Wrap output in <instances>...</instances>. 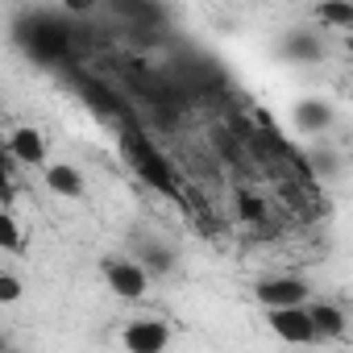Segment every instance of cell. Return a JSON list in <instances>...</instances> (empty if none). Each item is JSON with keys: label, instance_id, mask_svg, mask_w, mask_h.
Listing matches in <instances>:
<instances>
[{"label": "cell", "instance_id": "cell-16", "mask_svg": "<svg viewBox=\"0 0 353 353\" xmlns=\"http://www.w3.org/2000/svg\"><path fill=\"white\" fill-rule=\"evenodd\" d=\"M13 158L9 154H0V204H13V196H17V188H13Z\"/></svg>", "mask_w": 353, "mask_h": 353}, {"label": "cell", "instance_id": "cell-13", "mask_svg": "<svg viewBox=\"0 0 353 353\" xmlns=\"http://www.w3.org/2000/svg\"><path fill=\"white\" fill-rule=\"evenodd\" d=\"M0 250L5 254H21L26 250V233H21V225H17V216L9 208H0Z\"/></svg>", "mask_w": 353, "mask_h": 353}, {"label": "cell", "instance_id": "cell-6", "mask_svg": "<svg viewBox=\"0 0 353 353\" xmlns=\"http://www.w3.org/2000/svg\"><path fill=\"white\" fill-rule=\"evenodd\" d=\"M266 324L287 345H316V332H312V320H307V303L303 307H274V312H266Z\"/></svg>", "mask_w": 353, "mask_h": 353}, {"label": "cell", "instance_id": "cell-7", "mask_svg": "<svg viewBox=\"0 0 353 353\" xmlns=\"http://www.w3.org/2000/svg\"><path fill=\"white\" fill-rule=\"evenodd\" d=\"M291 121H295V129L299 133H328L332 129V121H336V108L328 104V100H320V96H307V100H299L295 104V112H291Z\"/></svg>", "mask_w": 353, "mask_h": 353}, {"label": "cell", "instance_id": "cell-3", "mask_svg": "<svg viewBox=\"0 0 353 353\" xmlns=\"http://www.w3.org/2000/svg\"><path fill=\"white\" fill-rule=\"evenodd\" d=\"M254 299H258L266 312H274V307H303V303L312 299V287H307V279H299V274H274V279L254 283Z\"/></svg>", "mask_w": 353, "mask_h": 353}, {"label": "cell", "instance_id": "cell-5", "mask_svg": "<svg viewBox=\"0 0 353 353\" xmlns=\"http://www.w3.org/2000/svg\"><path fill=\"white\" fill-rule=\"evenodd\" d=\"M121 345L125 353H166L170 345V324L162 316H141V320H129L121 328Z\"/></svg>", "mask_w": 353, "mask_h": 353}, {"label": "cell", "instance_id": "cell-9", "mask_svg": "<svg viewBox=\"0 0 353 353\" xmlns=\"http://www.w3.org/2000/svg\"><path fill=\"white\" fill-rule=\"evenodd\" d=\"M307 320L316 341H341L345 336V312L328 299H307Z\"/></svg>", "mask_w": 353, "mask_h": 353}, {"label": "cell", "instance_id": "cell-12", "mask_svg": "<svg viewBox=\"0 0 353 353\" xmlns=\"http://www.w3.org/2000/svg\"><path fill=\"white\" fill-rule=\"evenodd\" d=\"M133 262H137L145 274H170V270H174V262H179V254H174L170 245H162V241H141Z\"/></svg>", "mask_w": 353, "mask_h": 353}, {"label": "cell", "instance_id": "cell-2", "mask_svg": "<svg viewBox=\"0 0 353 353\" xmlns=\"http://www.w3.org/2000/svg\"><path fill=\"white\" fill-rule=\"evenodd\" d=\"M125 145H129V162H133V170H137V179H141V183H150L154 192L170 196V200H179V174H174L170 158H166V154H162L145 133H137V129H129Z\"/></svg>", "mask_w": 353, "mask_h": 353}, {"label": "cell", "instance_id": "cell-17", "mask_svg": "<svg viewBox=\"0 0 353 353\" xmlns=\"http://www.w3.org/2000/svg\"><path fill=\"white\" fill-rule=\"evenodd\" d=\"M21 291H26V287H21L17 274H0V303H17Z\"/></svg>", "mask_w": 353, "mask_h": 353}, {"label": "cell", "instance_id": "cell-11", "mask_svg": "<svg viewBox=\"0 0 353 353\" xmlns=\"http://www.w3.org/2000/svg\"><path fill=\"white\" fill-rule=\"evenodd\" d=\"M46 188H50L54 196H63V200H79V196L88 192L83 174H79L71 162H54V166H46Z\"/></svg>", "mask_w": 353, "mask_h": 353}, {"label": "cell", "instance_id": "cell-8", "mask_svg": "<svg viewBox=\"0 0 353 353\" xmlns=\"http://www.w3.org/2000/svg\"><path fill=\"white\" fill-rule=\"evenodd\" d=\"M5 154H9L13 162H21V166H46V137H42L34 125H21V129H13Z\"/></svg>", "mask_w": 353, "mask_h": 353}, {"label": "cell", "instance_id": "cell-15", "mask_svg": "<svg viewBox=\"0 0 353 353\" xmlns=\"http://www.w3.org/2000/svg\"><path fill=\"white\" fill-rule=\"evenodd\" d=\"M237 216L245 225H262L266 221V200L254 196V192H237Z\"/></svg>", "mask_w": 353, "mask_h": 353}, {"label": "cell", "instance_id": "cell-1", "mask_svg": "<svg viewBox=\"0 0 353 353\" xmlns=\"http://www.w3.org/2000/svg\"><path fill=\"white\" fill-rule=\"evenodd\" d=\"M71 26H67V17L63 13H46V9H38V13H26L21 21H17V42L26 46V54L34 59V63H42V67H54V63H63L67 54H71Z\"/></svg>", "mask_w": 353, "mask_h": 353}, {"label": "cell", "instance_id": "cell-10", "mask_svg": "<svg viewBox=\"0 0 353 353\" xmlns=\"http://www.w3.org/2000/svg\"><path fill=\"white\" fill-rule=\"evenodd\" d=\"M279 54H287L291 63H320L324 59V42L320 34H307V30H291L279 46Z\"/></svg>", "mask_w": 353, "mask_h": 353}, {"label": "cell", "instance_id": "cell-14", "mask_svg": "<svg viewBox=\"0 0 353 353\" xmlns=\"http://www.w3.org/2000/svg\"><path fill=\"white\" fill-rule=\"evenodd\" d=\"M316 21H324L332 30H353V5H336V0H328V5L316 9Z\"/></svg>", "mask_w": 353, "mask_h": 353}, {"label": "cell", "instance_id": "cell-18", "mask_svg": "<svg viewBox=\"0 0 353 353\" xmlns=\"http://www.w3.org/2000/svg\"><path fill=\"white\" fill-rule=\"evenodd\" d=\"M0 353H9V341H5V332H0Z\"/></svg>", "mask_w": 353, "mask_h": 353}, {"label": "cell", "instance_id": "cell-19", "mask_svg": "<svg viewBox=\"0 0 353 353\" xmlns=\"http://www.w3.org/2000/svg\"><path fill=\"white\" fill-rule=\"evenodd\" d=\"M0 154H5V145H0Z\"/></svg>", "mask_w": 353, "mask_h": 353}, {"label": "cell", "instance_id": "cell-4", "mask_svg": "<svg viewBox=\"0 0 353 353\" xmlns=\"http://www.w3.org/2000/svg\"><path fill=\"white\" fill-rule=\"evenodd\" d=\"M100 270H104V283H108V291L117 295V299H141L145 291H150V274L133 262V258H104L100 262Z\"/></svg>", "mask_w": 353, "mask_h": 353}]
</instances>
